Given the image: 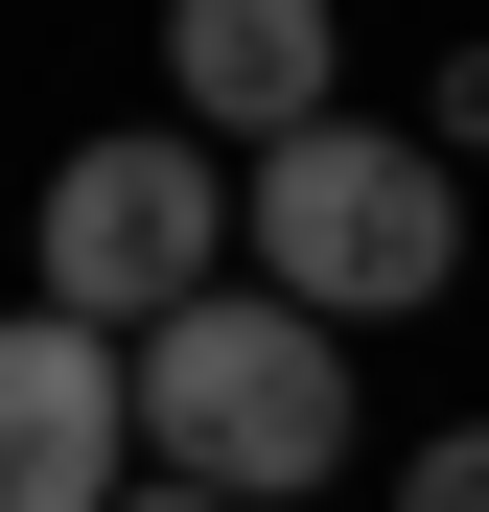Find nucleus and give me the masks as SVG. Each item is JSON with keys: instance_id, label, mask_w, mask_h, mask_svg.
Listing matches in <instances>:
<instances>
[{"instance_id": "5", "label": "nucleus", "mask_w": 489, "mask_h": 512, "mask_svg": "<svg viewBox=\"0 0 489 512\" xmlns=\"http://www.w3.org/2000/svg\"><path fill=\"white\" fill-rule=\"evenodd\" d=\"M163 94L187 117H257V163L326 140V0H187V24H163Z\"/></svg>"}, {"instance_id": "8", "label": "nucleus", "mask_w": 489, "mask_h": 512, "mask_svg": "<svg viewBox=\"0 0 489 512\" xmlns=\"http://www.w3.org/2000/svg\"><path fill=\"white\" fill-rule=\"evenodd\" d=\"M140 512H210V489H140Z\"/></svg>"}, {"instance_id": "7", "label": "nucleus", "mask_w": 489, "mask_h": 512, "mask_svg": "<svg viewBox=\"0 0 489 512\" xmlns=\"http://www.w3.org/2000/svg\"><path fill=\"white\" fill-rule=\"evenodd\" d=\"M443 163H489V47H466V70H443Z\"/></svg>"}, {"instance_id": "2", "label": "nucleus", "mask_w": 489, "mask_h": 512, "mask_svg": "<svg viewBox=\"0 0 489 512\" xmlns=\"http://www.w3.org/2000/svg\"><path fill=\"white\" fill-rule=\"evenodd\" d=\"M257 303L303 326H396V303H466V163L396 140V117H326L257 163Z\"/></svg>"}, {"instance_id": "3", "label": "nucleus", "mask_w": 489, "mask_h": 512, "mask_svg": "<svg viewBox=\"0 0 489 512\" xmlns=\"http://www.w3.org/2000/svg\"><path fill=\"white\" fill-rule=\"evenodd\" d=\"M24 256H47V303L94 326V350H140V326H187V303H210V256H233V163H210L187 117H140V140H70Z\"/></svg>"}, {"instance_id": "6", "label": "nucleus", "mask_w": 489, "mask_h": 512, "mask_svg": "<svg viewBox=\"0 0 489 512\" xmlns=\"http://www.w3.org/2000/svg\"><path fill=\"white\" fill-rule=\"evenodd\" d=\"M396 512H489V419H443V443L396 466Z\"/></svg>"}, {"instance_id": "1", "label": "nucleus", "mask_w": 489, "mask_h": 512, "mask_svg": "<svg viewBox=\"0 0 489 512\" xmlns=\"http://www.w3.org/2000/svg\"><path fill=\"white\" fill-rule=\"evenodd\" d=\"M140 466L163 489H210V512H280L350 466V326H303V303H187V326H140Z\"/></svg>"}, {"instance_id": "4", "label": "nucleus", "mask_w": 489, "mask_h": 512, "mask_svg": "<svg viewBox=\"0 0 489 512\" xmlns=\"http://www.w3.org/2000/svg\"><path fill=\"white\" fill-rule=\"evenodd\" d=\"M0 512H140V350L0 303Z\"/></svg>"}]
</instances>
